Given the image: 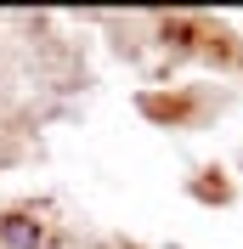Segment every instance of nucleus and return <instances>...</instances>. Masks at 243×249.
<instances>
[{"label":"nucleus","instance_id":"nucleus-1","mask_svg":"<svg viewBox=\"0 0 243 249\" xmlns=\"http://www.w3.org/2000/svg\"><path fill=\"white\" fill-rule=\"evenodd\" d=\"M46 244V227L34 215H0V249H40Z\"/></svg>","mask_w":243,"mask_h":249}]
</instances>
